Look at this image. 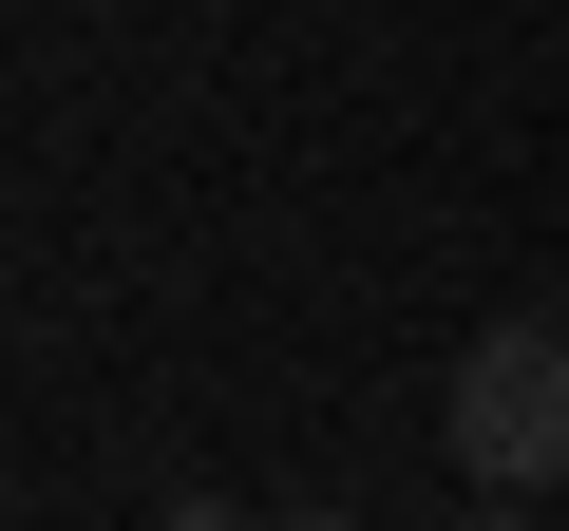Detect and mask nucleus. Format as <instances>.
Returning a JSON list of instances; mask_svg holds the SVG:
<instances>
[{
    "mask_svg": "<svg viewBox=\"0 0 569 531\" xmlns=\"http://www.w3.org/2000/svg\"><path fill=\"white\" fill-rule=\"evenodd\" d=\"M456 531H550V512H531V493H475V512H456Z\"/></svg>",
    "mask_w": 569,
    "mask_h": 531,
    "instance_id": "3",
    "label": "nucleus"
},
{
    "mask_svg": "<svg viewBox=\"0 0 569 531\" xmlns=\"http://www.w3.org/2000/svg\"><path fill=\"white\" fill-rule=\"evenodd\" d=\"M266 531H361V512H266Z\"/></svg>",
    "mask_w": 569,
    "mask_h": 531,
    "instance_id": "4",
    "label": "nucleus"
},
{
    "mask_svg": "<svg viewBox=\"0 0 569 531\" xmlns=\"http://www.w3.org/2000/svg\"><path fill=\"white\" fill-rule=\"evenodd\" d=\"M437 437L475 493H569V323H475L437 380Z\"/></svg>",
    "mask_w": 569,
    "mask_h": 531,
    "instance_id": "1",
    "label": "nucleus"
},
{
    "mask_svg": "<svg viewBox=\"0 0 569 531\" xmlns=\"http://www.w3.org/2000/svg\"><path fill=\"white\" fill-rule=\"evenodd\" d=\"M133 531H266V512H228V493H152Z\"/></svg>",
    "mask_w": 569,
    "mask_h": 531,
    "instance_id": "2",
    "label": "nucleus"
}]
</instances>
